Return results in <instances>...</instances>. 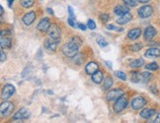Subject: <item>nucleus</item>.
<instances>
[{
  "instance_id": "nucleus-26",
  "label": "nucleus",
  "mask_w": 160,
  "mask_h": 123,
  "mask_svg": "<svg viewBox=\"0 0 160 123\" xmlns=\"http://www.w3.org/2000/svg\"><path fill=\"white\" fill-rule=\"evenodd\" d=\"M97 44L100 47H105L108 45V41L103 38V36H98L97 38Z\"/></svg>"
},
{
  "instance_id": "nucleus-11",
  "label": "nucleus",
  "mask_w": 160,
  "mask_h": 123,
  "mask_svg": "<svg viewBox=\"0 0 160 123\" xmlns=\"http://www.w3.org/2000/svg\"><path fill=\"white\" fill-rule=\"evenodd\" d=\"M58 40H53L52 38H48L46 41H45V48L48 51H55L58 48Z\"/></svg>"
},
{
  "instance_id": "nucleus-4",
  "label": "nucleus",
  "mask_w": 160,
  "mask_h": 123,
  "mask_svg": "<svg viewBox=\"0 0 160 123\" xmlns=\"http://www.w3.org/2000/svg\"><path fill=\"white\" fill-rule=\"evenodd\" d=\"M128 106V100H127V97H125L124 96H122L120 97L118 100L116 101L115 104H114V110L116 112H121L122 111Z\"/></svg>"
},
{
  "instance_id": "nucleus-40",
  "label": "nucleus",
  "mask_w": 160,
  "mask_h": 123,
  "mask_svg": "<svg viewBox=\"0 0 160 123\" xmlns=\"http://www.w3.org/2000/svg\"><path fill=\"white\" fill-rule=\"evenodd\" d=\"M106 65H109V68L112 69V63H111L110 61H106Z\"/></svg>"
},
{
  "instance_id": "nucleus-34",
  "label": "nucleus",
  "mask_w": 160,
  "mask_h": 123,
  "mask_svg": "<svg viewBox=\"0 0 160 123\" xmlns=\"http://www.w3.org/2000/svg\"><path fill=\"white\" fill-rule=\"evenodd\" d=\"M67 10H68V13H69V15H70V18H73V19H74V13H73V9H72V7L68 6V8H67Z\"/></svg>"
},
{
  "instance_id": "nucleus-21",
  "label": "nucleus",
  "mask_w": 160,
  "mask_h": 123,
  "mask_svg": "<svg viewBox=\"0 0 160 123\" xmlns=\"http://www.w3.org/2000/svg\"><path fill=\"white\" fill-rule=\"evenodd\" d=\"M92 80L96 84H100L103 81V73L101 71H96L93 75H92Z\"/></svg>"
},
{
  "instance_id": "nucleus-42",
  "label": "nucleus",
  "mask_w": 160,
  "mask_h": 123,
  "mask_svg": "<svg viewBox=\"0 0 160 123\" xmlns=\"http://www.w3.org/2000/svg\"><path fill=\"white\" fill-rule=\"evenodd\" d=\"M13 1H14V0H8V4H9V7H11V5H12V3H13Z\"/></svg>"
},
{
  "instance_id": "nucleus-8",
  "label": "nucleus",
  "mask_w": 160,
  "mask_h": 123,
  "mask_svg": "<svg viewBox=\"0 0 160 123\" xmlns=\"http://www.w3.org/2000/svg\"><path fill=\"white\" fill-rule=\"evenodd\" d=\"M48 36L53 40H60V35H61V32H60V29L58 28V26L57 25H52L50 30L48 31Z\"/></svg>"
},
{
  "instance_id": "nucleus-17",
  "label": "nucleus",
  "mask_w": 160,
  "mask_h": 123,
  "mask_svg": "<svg viewBox=\"0 0 160 123\" xmlns=\"http://www.w3.org/2000/svg\"><path fill=\"white\" fill-rule=\"evenodd\" d=\"M140 35H141V30L139 28H135V29H132L130 32L128 33V38L132 40H134L138 39Z\"/></svg>"
},
{
  "instance_id": "nucleus-29",
  "label": "nucleus",
  "mask_w": 160,
  "mask_h": 123,
  "mask_svg": "<svg viewBox=\"0 0 160 123\" xmlns=\"http://www.w3.org/2000/svg\"><path fill=\"white\" fill-rule=\"evenodd\" d=\"M115 75L120 78L121 80H122V81H126L127 80V76H126V74L124 72H122V71H116L115 72Z\"/></svg>"
},
{
  "instance_id": "nucleus-31",
  "label": "nucleus",
  "mask_w": 160,
  "mask_h": 123,
  "mask_svg": "<svg viewBox=\"0 0 160 123\" xmlns=\"http://www.w3.org/2000/svg\"><path fill=\"white\" fill-rule=\"evenodd\" d=\"M107 29L112 30V31H117V32H122V31H124L122 28H117V27L113 26V25H107Z\"/></svg>"
},
{
  "instance_id": "nucleus-35",
  "label": "nucleus",
  "mask_w": 160,
  "mask_h": 123,
  "mask_svg": "<svg viewBox=\"0 0 160 123\" xmlns=\"http://www.w3.org/2000/svg\"><path fill=\"white\" fill-rule=\"evenodd\" d=\"M74 19H73V18H68V24L70 25L71 27H73V28H75V24H74V21H73Z\"/></svg>"
},
{
  "instance_id": "nucleus-20",
  "label": "nucleus",
  "mask_w": 160,
  "mask_h": 123,
  "mask_svg": "<svg viewBox=\"0 0 160 123\" xmlns=\"http://www.w3.org/2000/svg\"><path fill=\"white\" fill-rule=\"evenodd\" d=\"M154 114H155V109H153V108H144L142 111L140 112V116L144 119H149Z\"/></svg>"
},
{
  "instance_id": "nucleus-13",
  "label": "nucleus",
  "mask_w": 160,
  "mask_h": 123,
  "mask_svg": "<svg viewBox=\"0 0 160 123\" xmlns=\"http://www.w3.org/2000/svg\"><path fill=\"white\" fill-rule=\"evenodd\" d=\"M36 17H37L36 12L31 11V12H29V13H27L25 16L23 17L22 21H23L24 24L26 25V26H30V25H32L34 23V21L36 20Z\"/></svg>"
},
{
  "instance_id": "nucleus-38",
  "label": "nucleus",
  "mask_w": 160,
  "mask_h": 123,
  "mask_svg": "<svg viewBox=\"0 0 160 123\" xmlns=\"http://www.w3.org/2000/svg\"><path fill=\"white\" fill-rule=\"evenodd\" d=\"M153 122H154V123H160V112L157 114V116L155 117V119L153 120Z\"/></svg>"
},
{
  "instance_id": "nucleus-15",
  "label": "nucleus",
  "mask_w": 160,
  "mask_h": 123,
  "mask_svg": "<svg viewBox=\"0 0 160 123\" xmlns=\"http://www.w3.org/2000/svg\"><path fill=\"white\" fill-rule=\"evenodd\" d=\"M144 55L148 58H157L160 56V49L157 47H150L147 49Z\"/></svg>"
},
{
  "instance_id": "nucleus-12",
  "label": "nucleus",
  "mask_w": 160,
  "mask_h": 123,
  "mask_svg": "<svg viewBox=\"0 0 160 123\" xmlns=\"http://www.w3.org/2000/svg\"><path fill=\"white\" fill-rule=\"evenodd\" d=\"M51 22L50 20L48 19V18H42V19L40 21V23L38 24V30L40 31V32L42 33H45V32H48V30H50L51 28Z\"/></svg>"
},
{
  "instance_id": "nucleus-6",
  "label": "nucleus",
  "mask_w": 160,
  "mask_h": 123,
  "mask_svg": "<svg viewBox=\"0 0 160 123\" xmlns=\"http://www.w3.org/2000/svg\"><path fill=\"white\" fill-rule=\"evenodd\" d=\"M31 116V112L27 108H21L13 115V119L14 120H24V119H28Z\"/></svg>"
},
{
  "instance_id": "nucleus-37",
  "label": "nucleus",
  "mask_w": 160,
  "mask_h": 123,
  "mask_svg": "<svg viewBox=\"0 0 160 123\" xmlns=\"http://www.w3.org/2000/svg\"><path fill=\"white\" fill-rule=\"evenodd\" d=\"M77 26H78L80 29H81L82 31H86V29H87V28H86L85 25H83V24H81V23H78V24H77Z\"/></svg>"
},
{
  "instance_id": "nucleus-18",
  "label": "nucleus",
  "mask_w": 160,
  "mask_h": 123,
  "mask_svg": "<svg viewBox=\"0 0 160 123\" xmlns=\"http://www.w3.org/2000/svg\"><path fill=\"white\" fill-rule=\"evenodd\" d=\"M96 71H98V64L96 62H89L85 66V72L88 75H93Z\"/></svg>"
},
{
  "instance_id": "nucleus-24",
  "label": "nucleus",
  "mask_w": 160,
  "mask_h": 123,
  "mask_svg": "<svg viewBox=\"0 0 160 123\" xmlns=\"http://www.w3.org/2000/svg\"><path fill=\"white\" fill-rule=\"evenodd\" d=\"M113 84H114L113 79L111 78V77H107L105 80H104V86H103V88L105 89V90H109L113 86Z\"/></svg>"
},
{
  "instance_id": "nucleus-2",
  "label": "nucleus",
  "mask_w": 160,
  "mask_h": 123,
  "mask_svg": "<svg viewBox=\"0 0 160 123\" xmlns=\"http://www.w3.org/2000/svg\"><path fill=\"white\" fill-rule=\"evenodd\" d=\"M151 78V74L149 72H143V73H138L133 72L132 73V81L133 83H146L148 82Z\"/></svg>"
},
{
  "instance_id": "nucleus-23",
  "label": "nucleus",
  "mask_w": 160,
  "mask_h": 123,
  "mask_svg": "<svg viewBox=\"0 0 160 123\" xmlns=\"http://www.w3.org/2000/svg\"><path fill=\"white\" fill-rule=\"evenodd\" d=\"M1 48H10L12 45V40L9 38H4V36H1Z\"/></svg>"
},
{
  "instance_id": "nucleus-39",
  "label": "nucleus",
  "mask_w": 160,
  "mask_h": 123,
  "mask_svg": "<svg viewBox=\"0 0 160 123\" xmlns=\"http://www.w3.org/2000/svg\"><path fill=\"white\" fill-rule=\"evenodd\" d=\"M138 1L139 3H147V2H149L150 0H138Z\"/></svg>"
},
{
  "instance_id": "nucleus-22",
  "label": "nucleus",
  "mask_w": 160,
  "mask_h": 123,
  "mask_svg": "<svg viewBox=\"0 0 160 123\" xmlns=\"http://www.w3.org/2000/svg\"><path fill=\"white\" fill-rule=\"evenodd\" d=\"M143 64H144V60L142 58H138V59H135V60L131 61L130 67L135 69V68H139V67H141Z\"/></svg>"
},
{
  "instance_id": "nucleus-9",
  "label": "nucleus",
  "mask_w": 160,
  "mask_h": 123,
  "mask_svg": "<svg viewBox=\"0 0 160 123\" xmlns=\"http://www.w3.org/2000/svg\"><path fill=\"white\" fill-rule=\"evenodd\" d=\"M146 104V101L145 98L142 97H135L132 102V107L134 110H138L140 108H142Z\"/></svg>"
},
{
  "instance_id": "nucleus-36",
  "label": "nucleus",
  "mask_w": 160,
  "mask_h": 123,
  "mask_svg": "<svg viewBox=\"0 0 160 123\" xmlns=\"http://www.w3.org/2000/svg\"><path fill=\"white\" fill-rule=\"evenodd\" d=\"M0 57H1V62H3L4 60H6V54L4 53V51L3 50H1V52H0Z\"/></svg>"
},
{
  "instance_id": "nucleus-7",
  "label": "nucleus",
  "mask_w": 160,
  "mask_h": 123,
  "mask_svg": "<svg viewBox=\"0 0 160 123\" xmlns=\"http://www.w3.org/2000/svg\"><path fill=\"white\" fill-rule=\"evenodd\" d=\"M138 14L140 18H148L153 14V8L149 5H145L138 10Z\"/></svg>"
},
{
  "instance_id": "nucleus-43",
  "label": "nucleus",
  "mask_w": 160,
  "mask_h": 123,
  "mask_svg": "<svg viewBox=\"0 0 160 123\" xmlns=\"http://www.w3.org/2000/svg\"><path fill=\"white\" fill-rule=\"evenodd\" d=\"M3 7H2V6H0V13H1V15H3Z\"/></svg>"
},
{
  "instance_id": "nucleus-32",
  "label": "nucleus",
  "mask_w": 160,
  "mask_h": 123,
  "mask_svg": "<svg viewBox=\"0 0 160 123\" xmlns=\"http://www.w3.org/2000/svg\"><path fill=\"white\" fill-rule=\"evenodd\" d=\"M87 27L90 29V30H95L96 29V24L93 20H88L87 22Z\"/></svg>"
},
{
  "instance_id": "nucleus-3",
  "label": "nucleus",
  "mask_w": 160,
  "mask_h": 123,
  "mask_svg": "<svg viewBox=\"0 0 160 123\" xmlns=\"http://www.w3.org/2000/svg\"><path fill=\"white\" fill-rule=\"evenodd\" d=\"M14 110V104L13 102H4L1 103V106H0V112H1L2 116H8L10 115Z\"/></svg>"
},
{
  "instance_id": "nucleus-16",
  "label": "nucleus",
  "mask_w": 160,
  "mask_h": 123,
  "mask_svg": "<svg viewBox=\"0 0 160 123\" xmlns=\"http://www.w3.org/2000/svg\"><path fill=\"white\" fill-rule=\"evenodd\" d=\"M128 12H130V9H128V6H125V5H118L114 9V13L118 16L125 15V14L128 13Z\"/></svg>"
},
{
  "instance_id": "nucleus-14",
  "label": "nucleus",
  "mask_w": 160,
  "mask_h": 123,
  "mask_svg": "<svg viewBox=\"0 0 160 123\" xmlns=\"http://www.w3.org/2000/svg\"><path fill=\"white\" fill-rule=\"evenodd\" d=\"M155 35H156V30L152 26H148L145 29L144 34H143L144 40H151L155 36Z\"/></svg>"
},
{
  "instance_id": "nucleus-30",
  "label": "nucleus",
  "mask_w": 160,
  "mask_h": 123,
  "mask_svg": "<svg viewBox=\"0 0 160 123\" xmlns=\"http://www.w3.org/2000/svg\"><path fill=\"white\" fill-rule=\"evenodd\" d=\"M142 45L141 44H134V45H132V46H131V50H132V51H139L141 48H142Z\"/></svg>"
},
{
  "instance_id": "nucleus-5",
  "label": "nucleus",
  "mask_w": 160,
  "mask_h": 123,
  "mask_svg": "<svg viewBox=\"0 0 160 123\" xmlns=\"http://www.w3.org/2000/svg\"><path fill=\"white\" fill-rule=\"evenodd\" d=\"M14 94H15V87L11 84H7V85H5L2 89L1 97L3 100H8V98L13 96Z\"/></svg>"
},
{
  "instance_id": "nucleus-25",
  "label": "nucleus",
  "mask_w": 160,
  "mask_h": 123,
  "mask_svg": "<svg viewBox=\"0 0 160 123\" xmlns=\"http://www.w3.org/2000/svg\"><path fill=\"white\" fill-rule=\"evenodd\" d=\"M20 3L24 8H31L34 5V0H20Z\"/></svg>"
},
{
  "instance_id": "nucleus-33",
  "label": "nucleus",
  "mask_w": 160,
  "mask_h": 123,
  "mask_svg": "<svg viewBox=\"0 0 160 123\" xmlns=\"http://www.w3.org/2000/svg\"><path fill=\"white\" fill-rule=\"evenodd\" d=\"M109 15L108 14H102V15H100V19L103 21V22H107V21H109Z\"/></svg>"
},
{
  "instance_id": "nucleus-28",
  "label": "nucleus",
  "mask_w": 160,
  "mask_h": 123,
  "mask_svg": "<svg viewBox=\"0 0 160 123\" xmlns=\"http://www.w3.org/2000/svg\"><path fill=\"white\" fill-rule=\"evenodd\" d=\"M122 2L127 6H128V7H135L137 6V1L135 0H122Z\"/></svg>"
},
{
  "instance_id": "nucleus-19",
  "label": "nucleus",
  "mask_w": 160,
  "mask_h": 123,
  "mask_svg": "<svg viewBox=\"0 0 160 123\" xmlns=\"http://www.w3.org/2000/svg\"><path fill=\"white\" fill-rule=\"evenodd\" d=\"M132 15L128 12V13H127L125 15L120 16L119 19H117V23H118L119 25H125L130 21H132Z\"/></svg>"
},
{
  "instance_id": "nucleus-27",
  "label": "nucleus",
  "mask_w": 160,
  "mask_h": 123,
  "mask_svg": "<svg viewBox=\"0 0 160 123\" xmlns=\"http://www.w3.org/2000/svg\"><path fill=\"white\" fill-rule=\"evenodd\" d=\"M145 68H146L147 70H150V71H156V70H158L159 66H158V64H157L156 62H151V63H149V64H147V65L145 66Z\"/></svg>"
},
{
  "instance_id": "nucleus-41",
  "label": "nucleus",
  "mask_w": 160,
  "mask_h": 123,
  "mask_svg": "<svg viewBox=\"0 0 160 123\" xmlns=\"http://www.w3.org/2000/svg\"><path fill=\"white\" fill-rule=\"evenodd\" d=\"M47 10H48V13H50V14H52V15H53V11H52L51 8H48Z\"/></svg>"
},
{
  "instance_id": "nucleus-10",
  "label": "nucleus",
  "mask_w": 160,
  "mask_h": 123,
  "mask_svg": "<svg viewBox=\"0 0 160 123\" xmlns=\"http://www.w3.org/2000/svg\"><path fill=\"white\" fill-rule=\"evenodd\" d=\"M124 95V92L121 89H114V90H111L109 93L107 94V100L112 102V101H117L120 97H122Z\"/></svg>"
},
{
  "instance_id": "nucleus-1",
  "label": "nucleus",
  "mask_w": 160,
  "mask_h": 123,
  "mask_svg": "<svg viewBox=\"0 0 160 123\" xmlns=\"http://www.w3.org/2000/svg\"><path fill=\"white\" fill-rule=\"evenodd\" d=\"M78 47L79 45L75 44L74 41H68L62 46V52L66 57L72 58L78 53Z\"/></svg>"
}]
</instances>
